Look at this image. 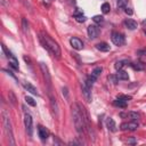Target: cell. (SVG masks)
<instances>
[{"mask_svg": "<svg viewBox=\"0 0 146 146\" xmlns=\"http://www.w3.org/2000/svg\"><path fill=\"white\" fill-rule=\"evenodd\" d=\"M144 33H145V35H146V30H144Z\"/></svg>", "mask_w": 146, "mask_h": 146, "instance_id": "obj_38", "label": "cell"}, {"mask_svg": "<svg viewBox=\"0 0 146 146\" xmlns=\"http://www.w3.org/2000/svg\"><path fill=\"white\" fill-rule=\"evenodd\" d=\"M137 55H138V56H145V55H146V48L137 50Z\"/></svg>", "mask_w": 146, "mask_h": 146, "instance_id": "obj_31", "label": "cell"}, {"mask_svg": "<svg viewBox=\"0 0 146 146\" xmlns=\"http://www.w3.org/2000/svg\"><path fill=\"white\" fill-rule=\"evenodd\" d=\"M63 95L65 96V98H67V97H69V90H67V88H66V87H64V88H63Z\"/></svg>", "mask_w": 146, "mask_h": 146, "instance_id": "obj_34", "label": "cell"}, {"mask_svg": "<svg viewBox=\"0 0 146 146\" xmlns=\"http://www.w3.org/2000/svg\"><path fill=\"white\" fill-rule=\"evenodd\" d=\"M39 65H40V69L42 71V74H43V76H45V80L47 82V85L50 87V85H52V78H50V74H49V71H48L47 65H46L45 63H40Z\"/></svg>", "mask_w": 146, "mask_h": 146, "instance_id": "obj_6", "label": "cell"}, {"mask_svg": "<svg viewBox=\"0 0 146 146\" xmlns=\"http://www.w3.org/2000/svg\"><path fill=\"white\" fill-rule=\"evenodd\" d=\"M128 5V0H118V8H126Z\"/></svg>", "mask_w": 146, "mask_h": 146, "instance_id": "obj_30", "label": "cell"}, {"mask_svg": "<svg viewBox=\"0 0 146 146\" xmlns=\"http://www.w3.org/2000/svg\"><path fill=\"white\" fill-rule=\"evenodd\" d=\"M120 129H121V130H128V122L121 123V126H120Z\"/></svg>", "mask_w": 146, "mask_h": 146, "instance_id": "obj_33", "label": "cell"}, {"mask_svg": "<svg viewBox=\"0 0 146 146\" xmlns=\"http://www.w3.org/2000/svg\"><path fill=\"white\" fill-rule=\"evenodd\" d=\"M99 28L97 25H89L88 26V35L90 39H96L99 35Z\"/></svg>", "mask_w": 146, "mask_h": 146, "instance_id": "obj_8", "label": "cell"}, {"mask_svg": "<svg viewBox=\"0 0 146 146\" xmlns=\"http://www.w3.org/2000/svg\"><path fill=\"white\" fill-rule=\"evenodd\" d=\"M93 21H94L95 23H97V24L103 23V22H104V17H103V16H100V15H95L94 17H93Z\"/></svg>", "mask_w": 146, "mask_h": 146, "instance_id": "obj_29", "label": "cell"}, {"mask_svg": "<svg viewBox=\"0 0 146 146\" xmlns=\"http://www.w3.org/2000/svg\"><path fill=\"white\" fill-rule=\"evenodd\" d=\"M130 66H131L134 70H137V71H140V70H144V69H145V65L141 64V63H139V62L132 63V64H130Z\"/></svg>", "mask_w": 146, "mask_h": 146, "instance_id": "obj_20", "label": "cell"}, {"mask_svg": "<svg viewBox=\"0 0 146 146\" xmlns=\"http://www.w3.org/2000/svg\"><path fill=\"white\" fill-rule=\"evenodd\" d=\"M40 41H41L43 47L46 48V49H48L56 58H61V55H62L61 48H59L58 43H57L55 40H53V39L50 38L49 34L42 32V34L40 35Z\"/></svg>", "mask_w": 146, "mask_h": 146, "instance_id": "obj_2", "label": "cell"}, {"mask_svg": "<svg viewBox=\"0 0 146 146\" xmlns=\"http://www.w3.org/2000/svg\"><path fill=\"white\" fill-rule=\"evenodd\" d=\"M121 99H123V100H126V102H128V100H130L131 99V96H119Z\"/></svg>", "mask_w": 146, "mask_h": 146, "instance_id": "obj_36", "label": "cell"}, {"mask_svg": "<svg viewBox=\"0 0 146 146\" xmlns=\"http://www.w3.org/2000/svg\"><path fill=\"white\" fill-rule=\"evenodd\" d=\"M124 25H126L129 30H135V29H137V22L131 18L126 19V21H124Z\"/></svg>", "mask_w": 146, "mask_h": 146, "instance_id": "obj_13", "label": "cell"}, {"mask_svg": "<svg viewBox=\"0 0 146 146\" xmlns=\"http://www.w3.org/2000/svg\"><path fill=\"white\" fill-rule=\"evenodd\" d=\"M19 1H22V2H23V1H24V0H19Z\"/></svg>", "mask_w": 146, "mask_h": 146, "instance_id": "obj_39", "label": "cell"}, {"mask_svg": "<svg viewBox=\"0 0 146 146\" xmlns=\"http://www.w3.org/2000/svg\"><path fill=\"white\" fill-rule=\"evenodd\" d=\"M117 76H118L119 80L127 81L128 79H129V74H128V72H126V71H123V70L118 71V73H117Z\"/></svg>", "mask_w": 146, "mask_h": 146, "instance_id": "obj_17", "label": "cell"}, {"mask_svg": "<svg viewBox=\"0 0 146 146\" xmlns=\"http://www.w3.org/2000/svg\"><path fill=\"white\" fill-rule=\"evenodd\" d=\"M38 132H39V137H40L41 140H46V139H48V137H49V131H48V129H46V128L42 127V126H39Z\"/></svg>", "mask_w": 146, "mask_h": 146, "instance_id": "obj_11", "label": "cell"}, {"mask_svg": "<svg viewBox=\"0 0 146 146\" xmlns=\"http://www.w3.org/2000/svg\"><path fill=\"white\" fill-rule=\"evenodd\" d=\"M111 39H112V42H113L115 46H122L123 43H124V35H123L122 33L117 32V31H113V32H112Z\"/></svg>", "mask_w": 146, "mask_h": 146, "instance_id": "obj_4", "label": "cell"}, {"mask_svg": "<svg viewBox=\"0 0 146 146\" xmlns=\"http://www.w3.org/2000/svg\"><path fill=\"white\" fill-rule=\"evenodd\" d=\"M1 115H2V124H4V129H5L7 139H8V141H9V145L15 146L16 145V143H15L14 135H13V129H12V123H10L9 115H8V113H7L6 110L2 111V114H1Z\"/></svg>", "mask_w": 146, "mask_h": 146, "instance_id": "obj_3", "label": "cell"}, {"mask_svg": "<svg viewBox=\"0 0 146 146\" xmlns=\"http://www.w3.org/2000/svg\"><path fill=\"white\" fill-rule=\"evenodd\" d=\"M124 12H126V14H128V15H132V13H134L131 8H128V7L124 8Z\"/></svg>", "mask_w": 146, "mask_h": 146, "instance_id": "obj_35", "label": "cell"}, {"mask_svg": "<svg viewBox=\"0 0 146 146\" xmlns=\"http://www.w3.org/2000/svg\"><path fill=\"white\" fill-rule=\"evenodd\" d=\"M128 63V61H118V62H115V65H114V67H115V70H122L123 69V66L126 65Z\"/></svg>", "mask_w": 146, "mask_h": 146, "instance_id": "obj_21", "label": "cell"}, {"mask_svg": "<svg viewBox=\"0 0 146 146\" xmlns=\"http://www.w3.org/2000/svg\"><path fill=\"white\" fill-rule=\"evenodd\" d=\"M128 117L131 119V121H138L139 114L137 113V112H129V113H128Z\"/></svg>", "mask_w": 146, "mask_h": 146, "instance_id": "obj_24", "label": "cell"}, {"mask_svg": "<svg viewBox=\"0 0 146 146\" xmlns=\"http://www.w3.org/2000/svg\"><path fill=\"white\" fill-rule=\"evenodd\" d=\"M22 28H23L24 33H28L29 32V23H28V21H26V18L22 19Z\"/></svg>", "mask_w": 146, "mask_h": 146, "instance_id": "obj_27", "label": "cell"}, {"mask_svg": "<svg viewBox=\"0 0 146 146\" xmlns=\"http://www.w3.org/2000/svg\"><path fill=\"white\" fill-rule=\"evenodd\" d=\"M81 88H82V93H83V96L87 102H91V88L87 86L85 81L81 83Z\"/></svg>", "mask_w": 146, "mask_h": 146, "instance_id": "obj_7", "label": "cell"}, {"mask_svg": "<svg viewBox=\"0 0 146 146\" xmlns=\"http://www.w3.org/2000/svg\"><path fill=\"white\" fill-rule=\"evenodd\" d=\"M106 126H107L108 130H111V131H117V126H115V122H114V120L112 118H107L106 119Z\"/></svg>", "mask_w": 146, "mask_h": 146, "instance_id": "obj_14", "label": "cell"}, {"mask_svg": "<svg viewBox=\"0 0 146 146\" xmlns=\"http://www.w3.org/2000/svg\"><path fill=\"white\" fill-rule=\"evenodd\" d=\"M107 79H108V81H110L112 85H117V83H118V81H119L118 76H112V74H111V76H108Z\"/></svg>", "mask_w": 146, "mask_h": 146, "instance_id": "obj_28", "label": "cell"}, {"mask_svg": "<svg viewBox=\"0 0 146 146\" xmlns=\"http://www.w3.org/2000/svg\"><path fill=\"white\" fill-rule=\"evenodd\" d=\"M24 61L26 62V63H29V64H31V59H30V57L24 56Z\"/></svg>", "mask_w": 146, "mask_h": 146, "instance_id": "obj_37", "label": "cell"}, {"mask_svg": "<svg viewBox=\"0 0 146 146\" xmlns=\"http://www.w3.org/2000/svg\"><path fill=\"white\" fill-rule=\"evenodd\" d=\"M96 48H97L98 50H100V52H108V50L111 49L110 45L106 42H98L96 45Z\"/></svg>", "mask_w": 146, "mask_h": 146, "instance_id": "obj_16", "label": "cell"}, {"mask_svg": "<svg viewBox=\"0 0 146 146\" xmlns=\"http://www.w3.org/2000/svg\"><path fill=\"white\" fill-rule=\"evenodd\" d=\"M49 98H50V105H52V107H53V111L55 112L56 115H58V105H57L56 99L53 97V95L50 93H49Z\"/></svg>", "mask_w": 146, "mask_h": 146, "instance_id": "obj_15", "label": "cell"}, {"mask_svg": "<svg viewBox=\"0 0 146 146\" xmlns=\"http://www.w3.org/2000/svg\"><path fill=\"white\" fill-rule=\"evenodd\" d=\"M110 10H111L110 4H108V2H104L103 5H102V13H103V14H108Z\"/></svg>", "mask_w": 146, "mask_h": 146, "instance_id": "obj_23", "label": "cell"}, {"mask_svg": "<svg viewBox=\"0 0 146 146\" xmlns=\"http://www.w3.org/2000/svg\"><path fill=\"white\" fill-rule=\"evenodd\" d=\"M25 102H26V103H28L29 105H30V106H33V107H34V106L37 105L35 100H34V99H33L32 97H30V96H26V97H25Z\"/></svg>", "mask_w": 146, "mask_h": 146, "instance_id": "obj_26", "label": "cell"}, {"mask_svg": "<svg viewBox=\"0 0 146 146\" xmlns=\"http://www.w3.org/2000/svg\"><path fill=\"white\" fill-rule=\"evenodd\" d=\"M137 128H138V122H137V121L128 122V130H130V131H135Z\"/></svg>", "mask_w": 146, "mask_h": 146, "instance_id": "obj_22", "label": "cell"}, {"mask_svg": "<svg viewBox=\"0 0 146 146\" xmlns=\"http://www.w3.org/2000/svg\"><path fill=\"white\" fill-rule=\"evenodd\" d=\"M72 115H73V122L76 127V132L79 134V136H88L87 135V129H86L85 119L81 112V108L79 106V103H74L72 105Z\"/></svg>", "mask_w": 146, "mask_h": 146, "instance_id": "obj_1", "label": "cell"}, {"mask_svg": "<svg viewBox=\"0 0 146 146\" xmlns=\"http://www.w3.org/2000/svg\"><path fill=\"white\" fill-rule=\"evenodd\" d=\"M24 124H25V128H26L28 134L30 136H32V134H33V119L29 113H25V115H24Z\"/></svg>", "mask_w": 146, "mask_h": 146, "instance_id": "obj_5", "label": "cell"}, {"mask_svg": "<svg viewBox=\"0 0 146 146\" xmlns=\"http://www.w3.org/2000/svg\"><path fill=\"white\" fill-rule=\"evenodd\" d=\"M74 17H76V22H79V23H83V22H86V19H87V17L83 14H76Z\"/></svg>", "mask_w": 146, "mask_h": 146, "instance_id": "obj_25", "label": "cell"}, {"mask_svg": "<svg viewBox=\"0 0 146 146\" xmlns=\"http://www.w3.org/2000/svg\"><path fill=\"white\" fill-rule=\"evenodd\" d=\"M23 87L28 90L29 93H31V94H33V95H37V96H39V93H38V90H37V88H35L33 85H31L30 82H26V81H25V82H23Z\"/></svg>", "mask_w": 146, "mask_h": 146, "instance_id": "obj_12", "label": "cell"}, {"mask_svg": "<svg viewBox=\"0 0 146 146\" xmlns=\"http://www.w3.org/2000/svg\"><path fill=\"white\" fill-rule=\"evenodd\" d=\"M102 72H103V67H100V66H97V67H95L94 71L91 72V76H90L88 79H89V80L91 81L93 83H94L95 81L98 79V76H100V73H102Z\"/></svg>", "mask_w": 146, "mask_h": 146, "instance_id": "obj_10", "label": "cell"}, {"mask_svg": "<svg viewBox=\"0 0 146 146\" xmlns=\"http://www.w3.org/2000/svg\"><path fill=\"white\" fill-rule=\"evenodd\" d=\"M8 98H9V102L13 105H16L17 104V98H16V96H15V94L12 91V90H9V93H8Z\"/></svg>", "mask_w": 146, "mask_h": 146, "instance_id": "obj_19", "label": "cell"}, {"mask_svg": "<svg viewBox=\"0 0 146 146\" xmlns=\"http://www.w3.org/2000/svg\"><path fill=\"white\" fill-rule=\"evenodd\" d=\"M127 143L128 144H132V145H135L137 143V140H136V138H134V137H131V138H129L127 140Z\"/></svg>", "mask_w": 146, "mask_h": 146, "instance_id": "obj_32", "label": "cell"}, {"mask_svg": "<svg viewBox=\"0 0 146 146\" xmlns=\"http://www.w3.org/2000/svg\"><path fill=\"white\" fill-rule=\"evenodd\" d=\"M70 43L71 46L73 47V49H76V50H81L83 48V42L79 38H71Z\"/></svg>", "mask_w": 146, "mask_h": 146, "instance_id": "obj_9", "label": "cell"}, {"mask_svg": "<svg viewBox=\"0 0 146 146\" xmlns=\"http://www.w3.org/2000/svg\"><path fill=\"white\" fill-rule=\"evenodd\" d=\"M113 105H114V106H118V107L124 108V107H127V102H126V100H123V99H121L120 97H118V98L113 102Z\"/></svg>", "mask_w": 146, "mask_h": 146, "instance_id": "obj_18", "label": "cell"}]
</instances>
